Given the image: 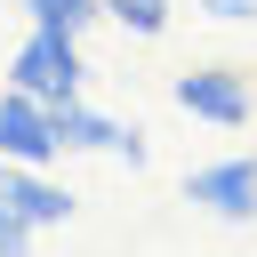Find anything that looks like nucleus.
<instances>
[{"mask_svg": "<svg viewBox=\"0 0 257 257\" xmlns=\"http://www.w3.org/2000/svg\"><path fill=\"white\" fill-rule=\"evenodd\" d=\"M193 120H217V128H241L249 112H257V96H249V72H233V64H193V72H177V88H169Z\"/></svg>", "mask_w": 257, "mask_h": 257, "instance_id": "2", "label": "nucleus"}, {"mask_svg": "<svg viewBox=\"0 0 257 257\" xmlns=\"http://www.w3.org/2000/svg\"><path fill=\"white\" fill-rule=\"evenodd\" d=\"M0 209H16L32 233L40 225H64L72 217V193L48 177V169H24V161H0Z\"/></svg>", "mask_w": 257, "mask_h": 257, "instance_id": "6", "label": "nucleus"}, {"mask_svg": "<svg viewBox=\"0 0 257 257\" xmlns=\"http://www.w3.org/2000/svg\"><path fill=\"white\" fill-rule=\"evenodd\" d=\"M185 201L209 209V217H225V225H249V217H257V161L233 153V161L193 169V177H185Z\"/></svg>", "mask_w": 257, "mask_h": 257, "instance_id": "4", "label": "nucleus"}, {"mask_svg": "<svg viewBox=\"0 0 257 257\" xmlns=\"http://www.w3.org/2000/svg\"><path fill=\"white\" fill-rule=\"evenodd\" d=\"M80 80H88V64H80V32H48V24H32L24 48L8 56V88L40 96V104L80 96Z\"/></svg>", "mask_w": 257, "mask_h": 257, "instance_id": "1", "label": "nucleus"}, {"mask_svg": "<svg viewBox=\"0 0 257 257\" xmlns=\"http://www.w3.org/2000/svg\"><path fill=\"white\" fill-rule=\"evenodd\" d=\"M0 161H24V169H48V161H56L48 104L24 96V88H0Z\"/></svg>", "mask_w": 257, "mask_h": 257, "instance_id": "5", "label": "nucleus"}, {"mask_svg": "<svg viewBox=\"0 0 257 257\" xmlns=\"http://www.w3.org/2000/svg\"><path fill=\"white\" fill-rule=\"evenodd\" d=\"M96 8H104L128 40H161V32H169V0H96Z\"/></svg>", "mask_w": 257, "mask_h": 257, "instance_id": "7", "label": "nucleus"}, {"mask_svg": "<svg viewBox=\"0 0 257 257\" xmlns=\"http://www.w3.org/2000/svg\"><path fill=\"white\" fill-rule=\"evenodd\" d=\"M0 257H32V225L16 209H0Z\"/></svg>", "mask_w": 257, "mask_h": 257, "instance_id": "9", "label": "nucleus"}, {"mask_svg": "<svg viewBox=\"0 0 257 257\" xmlns=\"http://www.w3.org/2000/svg\"><path fill=\"white\" fill-rule=\"evenodd\" d=\"M48 128H56V153H112V161L145 169V137H137V128H120L112 112H88L80 96L48 104Z\"/></svg>", "mask_w": 257, "mask_h": 257, "instance_id": "3", "label": "nucleus"}, {"mask_svg": "<svg viewBox=\"0 0 257 257\" xmlns=\"http://www.w3.org/2000/svg\"><path fill=\"white\" fill-rule=\"evenodd\" d=\"M193 8H209L217 24H249V16H257V0H193Z\"/></svg>", "mask_w": 257, "mask_h": 257, "instance_id": "10", "label": "nucleus"}, {"mask_svg": "<svg viewBox=\"0 0 257 257\" xmlns=\"http://www.w3.org/2000/svg\"><path fill=\"white\" fill-rule=\"evenodd\" d=\"M16 8H24L32 24H48V32H88V24L104 16L96 0H16Z\"/></svg>", "mask_w": 257, "mask_h": 257, "instance_id": "8", "label": "nucleus"}]
</instances>
